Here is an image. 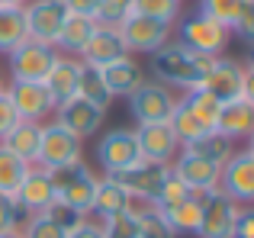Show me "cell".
<instances>
[{
    "label": "cell",
    "mask_w": 254,
    "mask_h": 238,
    "mask_svg": "<svg viewBox=\"0 0 254 238\" xmlns=\"http://www.w3.org/2000/svg\"><path fill=\"white\" fill-rule=\"evenodd\" d=\"M19 219H23V213H19L16 196L0 193V232H16V229H19Z\"/></svg>",
    "instance_id": "ab89813d"
},
{
    "label": "cell",
    "mask_w": 254,
    "mask_h": 238,
    "mask_svg": "<svg viewBox=\"0 0 254 238\" xmlns=\"http://www.w3.org/2000/svg\"><path fill=\"white\" fill-rule=\"evenodd\" d=\"M216 132L225 135L229 142L235 138H248L254 132V107L248 100H232V103H222L219 110V119H216Z\"/></svg>",
    "instance_id": "7402d4cb"
},
{
    "label": "cell",
    "mask_w": 254,
    "mask_h": 238,
    "mask_svg": "<svg viewBox=\"0 0 254 238\" xmlns=\"http://www.w3.org/2000/svg\"><path fill=\"white\" fill-rule=\"evenodd\" d=\"M68 238H103V226H100V219H84L77 229H71Z\"/></svg>",
    "instance_id": "f6af8a7d"
},
{
    "label": "cell",
    "mask_w": 254,
    "mask_h": 238,
    "mask_svg": "<svg viewBox=\"0 0 254 238\" xmlns=\"http://www.w3.org/2000/svg\"><path fill=\"white\" fill-rule=\"evenodd\" d=\"M168 174H171V164L138 158L132 168L119 171V174H106V177H113V180H116L119 187L132 196V203L142 200L145 206H151V203H155V196H158V190H161V183L168 180Z\"/></svg>",
    "instance_id": "277c9868"
},
{
    "label": "cell",
    "mask_w": 254,
    "mask_h": 238,
    "mask_svg": "<svg viewBox=\"0 0 254 238\" xmlns=\"http://www.w3.org/2000/svg\"><path fill=\"white\" fill-rule=\"evenodd\" d=\"M45 171H49V168H45ZM49 180H52V187H55V200L58 203L77 209L81 216H90L93 190H97V174H93L84 161L64 164V168H52Z\"/></svg>",
    "instance_id": "3957f363"
},
{
    "label": "cell",
    "mask_w": 254,
    "mask_h": 238,
    "mask_svg": "<svg viewBox=\"0 0 254 238\" xmlns=\"http://www.w3.org/2000/svg\"><path fill=\"white\" fill-rule=\"evenodd\" d=\"M238 64H242V71H254V45H248V52L242 55V61H238Z\"/></svg>",
    "instance_id": "c3c4849f"
},
{
    "label": "cell",
    "mask_w": 254,
    "mask_h": 238,
    "mask_svg": "<svg viewBox=\"0 0 254 238\" xmlns=\"http://www.w3.org/2000/svg\"><path fill=\"white\" fill-rule=\"evenodd\" d=\"M232 238H254V206H238Z\"/></svg>",
    "instance_id": "7bdbcfd3"
},
{
    "label": "cell",
    "mask_w": 254,
    "mask_h": 238,
    "mask_svg": "<svg viewBox=\"0 0 254 238\" xmlns=\"http://www.w3.org/2000/svg\"><path fill=\"white\" fill-rule=\"evenodd\" d=\"M158 213L168 219V226L174 229V235H196L199 213H203V206H199V193H190L184 203H177V206H171V209H158Z\"/></svg>",
    "instance_id": "4316f807"
},
{
    "label": "cell",
    "mask_w": 254,
    "mask_h": 238,
    "mask_svg": "<svg viewBox=\"0 0 254 238\" xmlns=\"http://www.w3.org/2000/svg\"><path fill=\"white\" fill-rule=\"evenodd\" d=\"M10 77L13 81H45L52 71V64L58 61V49L55 45H42V42H19L10 52Z\"/></svg>",
    "instance_id": "9c48e42d"
},
{
    "label": "cell",
    "mask_w": 254,
    "mask_h": 238,
    "mask_svg": "<svg viewBox=\"0 0 254 238\" xmlns=\"http://www.w3.org/2000/svg\"><path fill=\"white\" fill-rule=\"evenodd\" d=\"M0 90H6V87H3V77H0Z\"/></svg>",
    "instance_id": "f5cc1de1"
},
{
    "label": "cell",
    "mask_w": 254,
    "mask_h": 238,
    "mask_svg": "<svg viewBox=\"0 0 254 238\" xmlns=\"http://www.w3.org/2000/svg\"><path fill=\"white\" fill-rule=\"evenodd\" d=\"M29 168H32V164L19 161L13 151H6L3 145H0V193L16 196V190H19V183H23V177H26Z\"/></svg>",
    "instance_id": "4dcf8cb0"
},
{
    "label": "cell",
    "mask_w": 254,
    "mask_h": 238,
    "mask_svg": "<svg viewBox=\"0 0 254 238\" xmlns=\"http://www.w3.org/2000/svg\"><path fill=\"white\" fill-rule=\"evenodd\" d=\"M26 16L23 6H0V52L10 55L19 42H26Z\"/></svg>",
    "instance_id": "f1b7e54d"
},
{
    "label": "cell",
    "mask_w": 254,
    "mask_h": 238,
    "mask_svg": "<svg viewBox=\"0 0 254 238\" xmlns=\"http://www.w3.org/2000/svg\"><path fill=\"white\" fill-rule=\"evenodd\" d=\"M0 238H23V235H19V229H16V232H0Z\"/></svg>",
    "instance_id": "f907efd6"
},
{
    "label": "cell",
    "mask_w": 254,
    "mask_h": 238,
    "mask_svg": "<svg viewBox=\"0 0 254 238\" xmlns=\"http://www.w3.org/2000/svg\"><path fill=\"white\" fill-rule=\"evenodd\" d=\"M126 209H135L132 206V196L119 187L113 177H97V190H93V203H90V213H97V219H110L116 213H126Z\"/></svg>",
    "instance_id": "603a6c76"
},
{
    "label": "cell",
    "mask_w": 254,
    "mask_h": 238,
    "mask_svg": "<svg viewBox=\"0 0 254 238\" xmlns=\"http://www.w3.org/2000/svg\"><path fill=\"white\" fill-rule=\"evenodd\" d=\"M39 125L42 122H26V119H19V122L0 138V145H3L6 151H13L19 161L36 164L39 161Z\"/></svg>",
    "instance_id": "d4e9b609"
},
{
    "label": "cell",
    "mask_w": 254,
    "mask_h": 238,
    "mask_svg": "<svg viewBox=\"0 0 254 238\" xmlns=\"http://www.w3.org/2000/svg\"><path fill=\"white\" fill-rule=\"evenodd\" d=\"M184 151H190V155L203 158V161H212V164H219V168H222V164L229 161L232 155H235L232 142H229L225 135H219L216 129H212V132H206V135H199V138H193L190 145H184Z\"/></svg>",
    "instance_id": "83f0119b"
},
{
    "label": "cell",
    "mask_w": 254,
    "mask_h": 238,
    "mask_svg": "<svg viewBox=\"0 0 254 238\" xmlns=\"http://www.w3.org/2000/svg\"><path fill=\"white\" fill-rule=\"evenodd\" d=\"M6 94L13 100L16 116L26 119V122H42L49 113H55V100L49 97L42 81H13L6 87Z\"/></svg>",
    "instance_id": "4fadbf2b"
},
{
    "label": "cell",
    "mask_w": 254,
    "mask_h": 238,
    "mask_svg": "<svg viewBox=\"0 0 254 238\" xmlns=\"http://www.w3.org/2000/svg\"><path fill=\"white\" fill-rule=\"evenodd\" d=\"M187 196H190V190H187L174 174H168V180L161 183V190H158V196H155L151 206L155 209H171V206H177V203H184Z\"/></svg>",
    "instance_id": "f35d334b"
},
{
    "label": "cell",
    "mask_w": 254,
    "mask_h": 238,
    "mask_svg": "<svg viewBox=\"0 0 254 238\" xmlns=\"http://www.w3.org/2000/svg\"><path fill=\"white\" fill-rule=\"evenodd\" d=\"M100 226H103V238H142V232H138V213H135V209L116 213V216H110V219H103Z\"/></svg>",
    "instance_id": "836d02e7"
},
{
    "label": "cell",
    "mask_w": 254,
    "mask_h": 238,
    "mask_svg": "<svg viewBox=\"0 0 254 238\" xmlns=\"http://www.w3.org/2000/svg\"><path fill=\"white\" fill-rule=\"evenodd\" d=\"M132 13H142L148 19H161L174 26L180 19V0H132Z\"/></svg>",
    "instance_id": "1f68e13d"
},
{
    "label": "cell",
    "mask_w": 254,
    "mask_h": 238,
    "mask_svg": "<svg viewBox=\"0 0 254 238\" xmlns=\"http://www.w3.org/2000/svg\"><path fill=\"white\" fill-rule=\"evenodd\" d=\"M216 61V58H206V55H196V52L184 49L180 42H171L164 45V49H158L155 55H151V74H155L158 84H164V87H180V90H193L203 84L206 71H209V64Z\"/></svg>",
    "instance_id": "6da1fadb"
},
{
    "label": "cell",
    "mask_w": 254,
    "mask_h": 238,
    "mask_svg": "<svg viewBox=\"0 0 254 238\" xmlns=\"http://www.w3.org/2000/svg\"><path fill=\"white\" fill-rule=\"evenodd\" d=\"M203 90H209L219 103H232V100H242V87H245V71L235 58H216L206 71Z\"/></svg>",
    "instance_id": "2e32d148"
},
{
    "label": "cell",
    "mask_w": 254,
    "mask_h": 238,
    "mask_svg": "<svg viewBox=\"0 0 254 238\" xmlns=\"http://www.w3.org/2000/svg\"><path fill=\"white\" fill-rule=\"evenodd\" d=\"M23 16H26V36L32 42L55 45L64 19H68V6L62 0H29L23 6Z\"/></svg>",
    "instance_id": "52a82bcc"
},
{
    "label": "cell",
    "mask_w": 254,
    "mask_h": 238,
    "mask_svg": "<svg viewBox=\"0 0 254 238\" xmlns=\"http://www.w3.org/2000/svg\"><path fill=\"white\" fill-rule=\"evenodd\" d=\"M29 0H0V6H26Z\"/></svg>",
    "instance_id": "681fc988"
},
{
    "label": "cell",
    "mask_w": 254,
    "mask_h": 238,
    "mask_svg": "<svg viewBox=\"0 0 254 238\" xmlns=\"http://www.w3.org/2000/svg\"><path fill=\"white\" fill-rule=\"evenodd\" d=\"M45 216H49L52 222H58V226H62L64 232H71V229H77V226H81V222L87 219V216H81L77 209L64 206V203H58V200H55V203L49 206V213H45Z\"/></svg>",
    "instance_id": "60d3db41"
},
{
    "label": "cell",
    "mask_w": 254,
    "mask_h": 238,
    "mask_svg": "<svg viewBox=\"0 0 254 238\" xmlns=\"http://www.w3.org/2000/svg\"><path fill=\"white\" fill-rule=\"evenodd\" d=\"M100 74H103V84H106V90H110L113 100H116V97H126V100H129V97L145 84L142 64H138L135 58H129V55L119 58V61H113V64H106V68H100Z\"/></svg>",
    "instance_id": "44dd1931"
},
{
    "label": "cell",
    "mask_w": 254,
    "mask_h": 238,
    "mask_svg": "<svg viewBox=\"0 0 254 238\" xmlns=\"http://www.w3.org/2000/svg\"><path fill=\"white\" fill-rule=\"evenodd\" d=\"M174 107H177V97H174L171 87L158 81H145L135 94L129 97V113L135 116L138 125H148V122H168Z\"/></svg>",
    "instance_id": "30bf717a"
},
{
    "label": "cell",
    "mask_w": 254,
    "mask_h": 238,
    "mask_svg": "<svg viewBox=\"0 0 254 238\" xmlns=\"http://www.w3.org/2000/svg\"><path fill=\"white\" fill-rule=\"evenodd\" d=\"M177 103H180V107H184L193 119H196V122L203 125L206 132L216 129V119H219V110H222V103H219L216 97L209 94V90H203V87L184 90V97H180Z\"/></svg>",
    "instance_id": "484cf974"
},
{
    "label": "cell",
    "mask_w": 254,
    "mask_h": 238,
    "mask_svg": "<svg viewBox=\"0 0 254 238\" xmlns=\"http://www.w3.org/2000/svg\"><path fill=\"white\" fill-rule=\"evenodd\" d=\"M103 119H106V110L93 107V103L81 100V97H71L68 103H58L55 107V122H62L68 132H74L81 142L103 125Z\"/></svg>",
    "instance_id": "e0dca14e"
},
{
    "label": "cell",
    "mask_w": 254,
    "mask_h": 238,
    "mask_svg": "<svg viewBox=\"0 0 254 238\" xmlns=\"http://www.w3.org/2000/svg\"><path fill=\"white\" fill-rule=\"evenodd\" d=\"M171 174L184 183L190 193H199V190H212L219 187V177H222V168L212 161H203V158L190 155V151L180 148L177 158L171 161Z\"/></svg>",
    "instance_id": "5bb4252c"
},
{
    "label": "cell",
    "mask_w": 254,
    "mask_h": 238,
    "mask_svg": "<svg viewBox=\"0 0 254 238\" xmlns=\"http://www.w3.org/2000/svg\"><path fill=\"white\" fill-rule=\"evenodd\" d=\"M248 151H251V155H254V132H251V135H248Z\"/></svg>",
    "instance_id": "816d5d0a"
},
{
    "label": "cell",
    "mask_w": 254,
    "mask_h": 238,
    "mask_svg": "<svg viewBox=\"0 0 254 238\" xmlns=\"http://www.w3.org/2000/svg\"><path fill=\"white\" fill-rule=\"evenodd\" d=\"M135 142H138V151L142 158L148 161H161V164H171L180 151V142L174 138L171 125L168 122H148V125H138L135 129Z\"/></svg>",
    "instance_id": "ac0fdd59"
},
{
    "label": "cell",
    "mask_w": 254,
    "mask_h": 238,
    "mask_svg": "<svg viewBox=\"0 0 254 238\" xmlns=\"http://www.w3.org/2000/svg\"><path fill=\"white\" fill-rule=\"evenodd\" d=\"M232 32H238L245 45H254V0H245V3H242V10H238V19H235V26H232Z\"/></svg>",
    "instance_id": "b9f144b4"
},
{
    "label": "cell",
    "mask_w": 254,
    "mask_h": 238,
    "mask_svg": "<svg viewBox=\"0 0 254 238\" xmlns=\"http://www.w3.org/2000/svg\"><path fill=\"white\" fill-rule=\"evenodd\" d=\"M62 3L68 6V13H84V16H93L100 0H62Z\"/></svg>",
    "instance_id": "bcb514c9"
},
{
    "label": "cell",
    "mask_w": 254,
    "mask_h": 238,
    "mask_svg": "<svg viewBox=\"0 0 254 238\" xmlns=\"http://www.w3.org/2000/svg\"><path fill=\"white\" fill-rule=\"evenodd\" d=\"M19 235H23V238H68V232H64L58 222H52L45 213L26 216V226L19 229Z\"/></svg>",
    "instance_id": "74e56055"
},
{
    "label": "cell",
    "mask_w": 254,
    "mask_h": 238,
    "mask_svg": "<svg viewBox=\"0 0 254 238\" xmlns=\"http://www.w3.org/2000/svg\"><path fill=\"white\" fill-rule=\"evenodd\" d=\"M138 158H142V151L135 142V129H113L97 145V161L106 174H119V171L132 168Z\"/></svg>",
    "instance_id": "7c38bea8"
},
{
    "label": "cell",
    "mask_w": 254,
    "mask_h": 238,
    "mask_svg": "<svg viewBox=\"0 0 254 238\" xmlns=\"http://www.w3.org/2000/svg\"><path fill=\"white\" fill-rule=\"evenodd\" d=\"M135 213H138V232H142V238H177L174 229L168 226V219H164L155 206L135 209Z\"/></svg>",
    "instance_id": "8d00e7d4"
},
{
    "label": "cell",
    "mask_w": 254,
    "mask_h": 238,
    "mask_svg": "<svg viewBox=\"0 0 254 238\" xmlns=\"http://www.w3.org/2000/svg\"><path fill=\"white\" fill-rule=\"evenodd\" d=\"M77 97L87 100V103H93V107H100V110H106L113 103V97H110V90H106V84H103L100 68H87V64H84L81 84H77Z\"/></svg>",
    "instance_id": "f546056e"
},
{
    "label": "cell",
    "mask_w": 254,
    "mask_h": 238,
    "mask_svg": "<svg viewBox=\"0 0 254 238\" xmlns=\"http://www.w3.org/2000/svg\"><path fill=\"white\" fill-rule=\"evenodd\" d=\"M242 100H248L254 107V71H245V87H242Z\"/></svg>",
    "instance_id": "7dc6e473"
},
{
    "label": "cell",
    "mask_w": 254,
    "mask_h": 238,
    "mask_svg": "<svg viewBox=\"0 0 254 238\" xmlns=\"http://www.w3.org/2000/svg\"><path fill=\"white\" fill-rule=\"evenodd\" d=\"M174 36V26L161 23V19H148L142 13H129L123 26H119V39H123L126 52H138V55H155L158 49L171 42Z\"/></svg>",
    "instance_id": "5b68a950"
},
{
    "label": "cell",
    "mask_w": 254,
    "mask_h": 238,
    "mask_svg": "<svg viewBox=\"0 0 254 238\" xmlns=\"http://www.w3.org/2000/svg\"><path fill=\"white\" fill-rule=\"evenodd\" d=\"M81 161V138L68 132L62 122H42L39 125V161L42 168H64V164Z\"/></svg>",
    "instance_id": "8992f818"
},
{
    "label": "cell",
    "mask_w": 254,
    "mask_h": 238,
    "mask_svg": "<svg viewBox=\"0 0 254 238\" xmlns=\"http://www.w3.org/2000/svg\"><path fill=\"white\" fill-rule=\"evenodd\" d=\"M81 58H71V55H58V61L52 64L49 77H45V90H49V97L58 103H68L71 97H77V84H81Z\"/></svg>",
    "instance_id": "ffe728a7"
},
{
    "label": "cell",
    "mask_w": 254,
    "mask_h": 238,
    "mask_svg": "<svg viewBox=\"0 0 254 238\" xmlns=\"http://www.w3.org/2000/svg\"><path fill=\"white\" fill-rule=\"evenodd\" d=\"M93 32H97V19H93V16L68 13V19H64V26H62V36H58L55 49H62L64 55H71V58H77L84 52V45L90 42Z\"/></svg>",
    "instance_id": "cb8c5ba5"
},
{
    "label": "cell",
    "mask_w": 254,
    "mask_h": 238,
    "mask_svg": "<svg viewBox=\"0 0 254 238\" xmlns=\"http://www.w3.org/2000/svg\"><path fill=\"white\" fill-rule=\"evenodd\" d=\"M242 3H245V0H199L196 10L203 13V16L216 19V23H222L225 29H232V26H235V19H238Z\"/></svg>",
    "instance_id": "d590c367"
},
{
    "label": "cell",
    "mask_w": 254,
    "mask_h": 238,
    "mask_svg": "<svg viewBox=\"0 0 254 238\" xmlns=\"http://www.w3.org/2000/svg\"><path fill=\"white\" fill-rule=\"evenodd\" d=\"M229 39H232V29H225L222 23L203 16L199 10L187 13L184 19H177V39L184 49L196 52V55H206V58H222L225 49H229Z\"/></svg>",
    "instance_id": "7a4b0ae2"
},
{
    "label": "cell",
    "mask_w": 254,
    "mask_h": 238,
    "mask_svg": "<svg viewBox=\"0 0 254 238\" xmlns=\"http://www.w3.org/2000/svg\"><path fill=\"white\" fill-rule=\"evenodd\" d=\"M168 125H171V132H174V138H177L180 142V148H184V145H190L193 138H199V135H206V129L203 125L196 122V119H193L190 113H187L184 107H174V113H171V119H168Z\"/></svg>",
    "instance_id": "d6a6232c"
},
{
    "label": "cell",
    "mask_w": 254,
    "mask_h": 238,
    "mask_svg": "<svg viewBox=\"0 0 254 238\" xmlns=\"http://www.w3.org/2000/svg\"><path fill=\"white\" fill-rule=\"evenodd\" d=\"M129 52H126L123 39H119V29H106V26H97V32L90 36V42L84 45V52L77 58H81V64L87 68H106V64L119 61V58H126Z\"/></svg>",
    "instance_id": "d6986e66"
},
{
    "label": "cell",
    "mask_w": 254,
    "mask_h": 238,
    "mask_svg": "<svg viewBox=\"0 0 254 238\" xmlns=\"http://www.w3.org/2000/svg\"><path fill=\"white\" fill-rule=\"evenodd\" d=\"M129 13H132V0H100L93 19H97V26L119 29V26L129 19Z\"/></svg>",
    "instance_id": "e575fe53"
},
{
    "label": "cell",
    "mask_w": 254,
    "mask_h": 238,
    "mask_svg": "<svg viewBox=\"0 0 254 238\" xmlns=\"http://www.w3.org/2000/svg\"><path fill=\"white\" fill-rule=\"evenodd\" d=\"M16 122H19V116H16V110H13L10 94H6V90H0V138H3Z\"/></svg>",
    "instance_id": "ee69618b"
},
{
    "label": "cell",
    "mask_w": 254,
    "mask_h": 238,
    "mask_svg": "<svg viewBox=\"0 0 254 238\" xmlns=\"http://www.w3.org/2000/svg\"><path fill=\"white\" fill-rule=\"evenodd\" d=\"M199 206H203L199 229H196L199 238H232L238 203H232L219 187H212V190H199Z\"/></svg>",
    "instance_id": "ba28073f"
},
{
    "label": "cell",
    "mask_w": 254,
    "mask_h": 238,
    "mask_svg": "<svg viewBox=\"0 0 254 238\" xmlns=\"http://www.w3.org/2000/svg\"><path fill=\"white\" fill-rule=\"evenodd\" d=\"M16 203H19V213L23 216H39V213H49V206L55 203V187L49 180V171L42 164H32L26 171L23 183L16 190Z\"/></svg>",
    "instance_id": "9a60e30c"
},
{
    "label": "cell",
    "mask_w": 254,
    "mask_h": 238,
    "mask_svg": "<svg viewBox=\"0 0 254 238\" xmlns=\"http://www.w3.org/2000/svg\"><path fill=\"white\" fill-rule=\"evenodd\" d=\"M219 190H222L232 203H238V206H254V155L248 148L235 151V155L222 164Z\"/></svg>",
    "instance_id": "8fae6325"
}]
</instances>
